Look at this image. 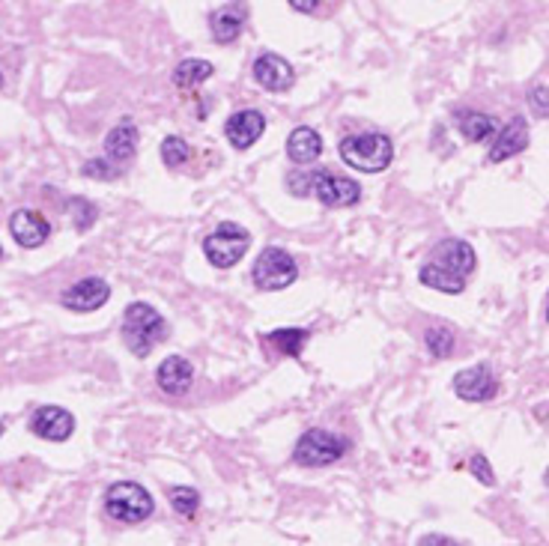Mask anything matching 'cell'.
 I'll return each instance as SVG.
<instances>
[{"label": "cell", "mask_w": 549, "mask_h": 546, "mask_svg": "<svg viewBox=\"0 0 549 546\" xmlns=\"http://www.w3.org/2000/svg\"><path fill=\"white\" fill-rule=\"evenodd\" d=\"M0 87H4V75H0Z\"/></svg>", "instance_id": "34"}, {"label": "cell", "mask_w": 549, "mask_h": 546, "mask_svg": "<svg viewBox=\"0 0 549 546\" xmlns=\"http://www.w3.org/2000/svg\"><path fill=\"white\" fill-rule=\"evenodd\" d=\"M529 108L537 113V117H549V87L546 84H535L529 90Z\"/></svg>", "instance_id": "30"}, {"label": "cell", "mask_w": 549, "mask_h": 546, "mask_svg": "<svg viewBox=\"0 0 549 546\" xmlns=\"http://www.w3.org/2000/svg\"><path fill=\"white\" fill-rule=\"evenodd\" d=\"M168 338L165 316L155 311L146 301H132L122 314V340H126L129 353L137 358H146L159 340Z\"/></svg>", "instance_id": "1"}, {"label": "cell", "mask_w": 549, "mask_h": 546, "mask_svg": "<svg viewBox=\"0 0 549 546\" xmlns=\"http://www.w3.org/2000/svg\"><path fill=\"white\" fill-rule=\"evenodd\" d=\"M209 27H212L216 43H221V45L233 43V39L239 36L242 27H245V4L218 6V10L209 15Z\"/></svg>", "instance_id": "18"}, {"label": "cell", "mask_w": 549, "mask_h": 546, "mask_svg": "<svg viewBox=\"0 0 549 546\" xmlns=\"http://www.w3.org/2000/svg\"><path fill=\"white\" fill-rule=\"evenodd\" d=\"M266 132V117L254 108H245V111H236L231 120L224 123V135L236 150H248L260 141V135Z\"/></svg>", "instance_id": "14"}, {"label": "cell", "mask_w": 549, "mask_h": 546, "mask_svg": "<svg viewBox=\"0 0 549 546\" xmlns=\"http://www.w3.org/2000/svg\"><path fill=\"white\" fill-rule=\"evenodd\" d=\"M111 299V287L105 278H81L78 284H72L69 290H63V308L69 311H78V314H90V311H99L105 301Z\"/></svg>", "instance_id": "9"}, {"label": "cell", "mask_w": 549, "mask_h": 546, "mask_svg": "<svg viewBox=\"0 0 549 546\" xmlns=\"http://www.w3.org/2000/svg\"><path fill=\"white\" fill-rule=\"evenodd\" d=\"M310 194L323 203V207L343 209V207H356L362 200V185L356 179L329 174V170H314L310 174Z\"/></svg>", "instance_id": "7"}, {"label": "cell", "mask_w": 549, "mask_h": 546, "mask_svg": "<svg viewBox=\"0 0 549 546\" xmlns=\"http://www.w3.org/2000/svg\"><path fill=\"white\" fill-rule=\"evenodd\" d=\"M251 246V233L239 224H218L207 239H203V254L212 266L231 269L245 257V251Z\"/></svg>", "instance_id": "6"}, {"label": "cell", "mask_w": 549, "mask_h": 546, "mask_svg": "<svg viewBox=\"0 0 549 546\" xmlns=\"http://www.w3.org/2000/svg\"><path fill=\"white\" fill-rule=\"evenodd\" d=\"M10 233L21 248H39L51 236V224H48L45 215H39L34 209H19L10 218Z\"/></svg>", "instance_id": "13"}, {"label": "cell", "mask_w": 549, "mask_h": 546, "mask_svg": "<svg viewBox=\"0 0 549 546\" xmlns=\"http://www.w3.org/2000/svg\"><path fill=\"white\" fill-rule=\"evenodd\" d=\"M424 344H427L433 358H451V353H454V332L448 325H430L424 332Z\"/></svg>", "instance_id": "25"}, {"label": "cell", "mask_w": 549, "mask_h": 546, "mask_svg": "<svg viewBox=\"0 0 549 546\" xmlns=\"http://www.w3.org/2000/svg\"><path fill=\"white\" fill-rule=\"evenodd\" d=\"M418 546H460L454 537H445V534H424Z\"/></svg>", "instance_id": "31"}, {"label": "cell", "mask_w": 549, "mask_h": 546, "mask_svg": "<svg viewBox=\"0 0 549 546\" xmlns=\"http://www.w3.org/2000/svg\"><path fill=\"white\" fill-rule=\"evenodd\" d=\"M546 323H549V301H546Z\"/></svg>", "instance_id": "33"}, {"label": "cell", "mask_w": 549, "mask_h": 546, "mask_svg": "<svg viewBox=\"0 0 549 546\" xmlns=\"http://www.w3.org/2000/svg\"><path fill=\"white\" fill-rule=\"evenodd\" d=\"M155 382H159V388L170 397L188 394V388H192V382H194L192 362H185L183 355H168L165 362L159 364V370H155Z\"/></svg>", "instance_id": "15"}, {"label": "cell", "mask_w": 549, "mask_h": 546, "mask_svg": "<svg viewBox=\"0 0 549 546\" xmlns=\"http://www.w3.org/2000/svg\"><path fill=\"white\" fill-rule=\"evenodd\" d=\"M418 281H421L424 287H430V290L448 292V296H460V292L466 290L463 278H457V275L445 272V269L436 266V263H424L421 269H418Z\"/></svg>", "instance_id": "22"}, {"label": "cell", "mask_w": 549, "mask_h": 546, "mask_svg": "<svg viewBox=\"0 0 549 546\" xmlns=\"http://www.w3.org/2000/svg\"><path fill=\"white\" fill-rule=\"evenodd\" d=\"M454 391L460 401L469 403H487L498 394V379L493 377V370L487 364H474L466 368L454 377Z\"/></svg>", "instance_id": "8"}, {"label": "cell", "mask_w": 549, "mask_h": 546, "mask_svg": "<svg viewBox=\"0 0 549 546\" xmlns=\"http://www.w3.org/2000/svg\"><path fill=\"white\" fill-rule=\"evenodd\" d=\"M0 260H4V248H0Z\"/></svg>", "instance_id": "35"}, {"label": "cell", "mask_w": 549, "mask_h": 546, "mask_svg": "<svg viewBox=\"0 0 549 546\" xmlns=\"http://www.w3.org/2000/svg\"><path fill=\"white\" fill-rule=\"evenodd\" d=\"M188 156H192V146H188L179 135H168L165 141H161V161H165V168L170 170L183 168Z\"/></svg>", "instance_id": "26"}, {"label": "cell", "mask_w": 549, "mask_h": 546, "mask_svg": "<svg viewBox=\"0 0 549 546\" xmlns=\"http://www.w3.org/2000/svg\"><path fill=\"white\" fill-rule=\"evenodd\" d=\"M135 152H137V126L132 120H122L105 137V159L120 168L126 161H132Z\"/></svg>", "instance_id": "17"}, {"label": "cell", "mask_w": 549, "mask_h": 546, "mask_svg": "<svg viewBox=\"0 0 549 546\" xmlns=\"http://www.w3.org/2000/svg\"><path fill=\"white\" fill-rule=\"evenodd\" d=\"M69 212H72V222H75L78 230H90L93 222H96V215H99V209H96L93 203L84 200V198H72Z\"/></svg>", "instance_id": "27"}, {"label": "cell", "mask_w": 549, "mask_h": 546, "mask_svg": "<svg viewBox=\"0 0 549 546\" xmlns=\"http://www.w3.org/2000/svg\"><path fill=\"white\" fill-rule=\"evenodd\" d=\"M216 66H212L209 60H200V57H188L179 66L174 69V87L179 93H188V90H198L203 81H207Z\"/></svg>", "instance_id": "21"}, {"label": "cell", "mask_w": 549, "mask_h": 546, "mask_svg": "<svg viewBox=\"0 0 549 546\" xmlns=\"http://www.w3.org/2000/svg\"><path fill=\"white\" fill-rule=\"evenodd\" d=\"M341 159L349 168L365 170V174H380L391 165L395 159V144L388 135L382 132H362V135H349L341 141Z\"/></svg>", "instance_id": "2"}, {"label": "cell", "mask_w": 549, "mask_h": 546, "mask_svg": "<svg viewBox=\"0 0 549 546\" xmlns=\"http://www.w3.org/2000/svg\"><path fill=\"white\" fill-rule=\"evenodd\" d=\"M323 152V137H319L310 126H299L293 129L290 137H286V156H290L296 165H314Z\"/></svg>", "instance_id": "19"}, {"label": "cell", "mask_w": 549, "mask_h": 546, "mask_svg": "<svg viewBox=\"0 0 549 546\" xmlns=\"http://www.w3.org/2000/svg\"><path fill=\"white\" fill-rule=\"evenodd\" d=\"M546 484H549V472H546Z\"/></svg>", "instance_id": "36"}, {"label": "cell", "mask_w": 549, "mask_h": 546, "mask_svg": "<svg viewBox=\"0 0 549 546\" xmlns=\"http://www.w3.org/2000/svg\"><path fill=\"white\" fill-rule=\"evenodd\" d=\"M168 502L174 513L185 519H194V513L200 508V493L194 487H174V490H168Z\"/></svg>", "instance_id": "24"}, {"label": "cell", "mask_w": 549, "mask_h": 546, "mask_svg": "<svg viewBox=\"0 0 549 546\" xmlns=\"http://www.w3.org/2000/svg\"><path fill=\"white\" fill-rule=\"evenodd\" d=\"M347 451H349V442L343 436L329 433V430H319V427H310L299 436L293 460H296L299 466H308V469H323V466L338 463Z\"/></svg>", "instance_id": "4"}, {"label": "cell", "mask_w": 549, "mask_h": 546, "mask_svg": "<svg viewBox=\"0 0 549 546\" xmlns=\"http://www.w3.org/2000/svg\"><path fill=\"white\" fill-rule=\"evenodd\" d=\"M251 278H254V287L257 290L275 292V290L290 287V284L299 278V266H296V260H293L290 251L269 246L266 251H260L257 260H254Z\"/></svg>", "instance_id": "5"}, {"label": "cell", "mask_w": 549, "mask_h": 546, "mask_svg": "<svg viewBox=\"0 0 549 546\" xmlns=\"http://www.w3.org/2000/svg\"><path fill=\"white\" fill-rule=\"evenodd\" d=\"M153 511H155L153 495L141 484H135V480H117L105 493V513L111 519H117V523H126V526L144 523V519L153 517Z\"/></svg>", "instance_id": "3"}, {"label": "cell", "mask_w": 549, "mask_h": 546, "mask_svg": "<svg viewBox=\"0 0 549 546\" xmlns=\"http://www.w3.org/2000/svg\"><path fill=\"white\" fill-rule=\"evenodd\" d=\"M529 146V123H526V117H514L511 123L498 129V135H496V141L493 146H490V161L493 165H498V161H505V159H511L516 156V152H522Z\"/></svg>", "instance_id": "16"}, {"label": "cell", "mask_w": 549, "mask_h": 546, "mask_svg": "<svg viewBox=\"0 0 549 546\" xmlns=\"http://www.w3.org/2000/svg\"><path fill=\"white\" fill-rule=\"evenodd\" d=\"M254 81L263 90H269V93H286L293 87V81H296V72H293L290 60H284L281 54L266 51L254 60Z\"/></svg>", "instance_id": "11"}, {"label": "cell", "mask_w": 549, "mask_h": 546, "mask_svg": "<svg viewBox=\"0 0 549 546\" xmlns=\"http://www.w3.org/2000/svg\"><path fill=\"white\" fill-rule=\"evenodd\" d=\"M457 126H460V132L469 144H483V141H490V137L498 135L496 117L481 113V111H460L457 113Z\"/></svg>", "instance_id": "20"}, {"label": "cell", "mask_w": 549, "mask_h": 546, "mask_svg": "<svg viewBox=\"0 0 549 546\" xmlns=\"http://www.w3.org/2000/svg\"><path fill=\"white\" fill-rule=\"evenodd\" d=\"M286 4H290L293 10H299V12H317L323 0H286Z\"/></svg>", "instance_id": "32"}, {"label": "cell", "mask_w": 549, "mask_h": 546, "mask_svg": "<svg viewBox=\"0 0 549 546\" xmlns=\"http://www.w3.org/2000/svg\"><path fill=\"white\" fill-rule=\"evenodd\" d=\"M81 174L84 176H96V179H114L117 174H122V168H117L114 161L108 159H93V161H87L84 168H81Z\"/></svg>", "instance_id": "28"}, {"label": "cell", "mask_w": 549, "mask_h": 546, "mask_svg": "<svg viewBox=\"0 0 549 546\" xmlns=\"http://www.w3.org/2000/svg\"><path fill=\"white\" fill-rule=\"evenodd\" d=\"M263 340L275 349L278 355L296 358V355H302V349H305V344L310 340V332L308 329H275V332H269Z\"/></svg>", "instance_id": "23"}, {"label": "cell", "mask_w": 549, "mask_h": 546, "mask_svg": "<svg viewBox=\"0 0 549 546\" xmlns=\"http://www.w3.org/2000/svg\"><path fill=\"white\" fill-rule=\"evenodd\" d=\"M430 263H436L442 266L445 272L451 275H457V278H469V275L474 272V248L469 246V242H463V239H445V242H439L436 248H433V260Z\"/></svg>", "instance_id": "12"}, {"label": "cell", "mask_w": 549, "mask_h": 546, "mask_svg": "<svg viewBox=\"0 0 549 546\" xmlns=\"http://www.w3.org/2000/svg\"><path fill=\"white\" fill-rule=\"evenodd\" d=\"M469 472L481 480L483 487H496V472H493V466H490V460L483 457V454H472Z\"/></svg>", "instance_id": "29"}, {"label": "cell", "mask_w": 549, "mask_h": 546, "mask_svg": "<svg viewBox=\"0 0 549 546\" xmlns=\"http://www.w3.org/2000/svg\"><path fill=\"white\" fill-rule=\"evenodd\" d=\"M30 430L45 442H67L75 433V418L63 406H39L30 418Z\"/></svg>", "instance_id": "10"}]
</instances>
